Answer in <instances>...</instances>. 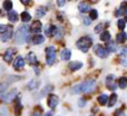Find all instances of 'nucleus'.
<instances>
[{"mask_svg":"<svg viewBox=\"0 0 127 116\" xmlns=\"http://www.w3.org/2000/svg\"><path fill=\"white\" fill-rule=\"evenodd\" d=\"M8 19L10 20L11 22H17L18 21V13L16 12V11H9V13H8Z\"/></svg>","mask_w":127,"mask_h":116,"instance_id":"23","label":"nucleus"},{"mask_svg":"<svg viewBox=\"0 0 127 116\" xmlns=\"http://www.w3.org/2000/svg\"><path fill=\"white\" fill-rule=\"evenodd\" d=\"M12 35H13L12 27H11V26H8L7 30L1 35V40H2V41H8V40H10V39H11Z\"/></svg>","mask_w":127,"mask_h":116,"instance_id":"9","label":"nucleus"},{"mask_svg":"<svg viewBox=\"0 0 127 116\" xmlns=\"http://www.w3.org/2000/svg\"><path fill=\"white\" fill-rule=\"evenodd\" d=\"M117 102V94H112L109 97V101H108V107H113V106L116 104Z\"/></svg>","mask_w":127,"mask_h":116,"instance_id":"26","label":"nucleus"},{"mask_svg":"<svg viewBox=\"0 0 127 116\" xmlns=\"http://www.w3.org/2000/svg\"><path fill=\"white\" fill-rule=\"evenodd\" d=\"M127 40V34L126 33H119L118 35L116 36V41L119 42V44H123V42H125Z\"/></svg>","mask_w":127,"mask_h":116,"instance_id":"22","label":"nucleus"},{"mask_svg":"<svg viewBox=\"0 0 127 116\" xmlns=\"http://www.w3.org/2000/svg\"><path fill=\"white\" fill-rule=\"evenodd\" d=\"M95 87H96V81L90 79V80H85L79 85L74 86L71 88V92L75 94H89V93L94 92Z\"/></svg>","mask_w":127,"mask_h":116,"instance_id":"1","label":"nucleus"},{"mask_svg":"<svg viewBox=\"0 0 127 116\" xmlns=\"http://www.w3.org/2000/svg\"><path fill=\"white\" fill-rule=\"evenodd\" d=\"M7 28H8V26H6V25H0V34H3L7 30Z\"/></svg>","mask_w":127,"mask_h":116,"instance_id":"40","label":"nucleus"},{"mask_svg":"<svg viewBox=\"0 0 127 116\" xmlns=\"http://www.w3.org/2000/svg\"><path fill=\"white\" fill-rule=\"evenodd\" d=\"M21 111H22V104L21 101H20V97H16V104H15V112L16 115H20L21 114Z\"/></svg>","mask_w":127,"mask_h":116,"instance_id":"16","label":"nucleus"},{"mask_svg":"<svg viewBox=\"0 0 127 116\" xmlns=\"http://www.w3.org/2000/svg\"><path fill=\"white\" fill-rule=\"evenodd\" d=\"M58 104H59V97H58L57 95L50 94V96H49V98H48V105H49V107L56 108Z\"/></svg>","mask_w":127,"mask_h":116,"instance_id":"8","label":"nucleus"},{"mask_svg":"<svg viewBox=\"0 0 127 116\" xmlns=\"http://www.w3.org/2000/svg\"><path fill=\"white\" fill-rule=\"evenodd\" d=\"M100 40L101 41H109L110 40V34H109V31H107V30H104V31H101V34H100Z\"/></svg>","mask_w":127,"mask_h":116,"instance_id":"25","label":"nucleus"},{"mask_svg":"<svg viewBox=\"0 0 127 116\" xmlns=\"http://www.w3.org/2000/svg\"><path fill=\"white\" fill-rule=\"evenodd\" d=\"M29 35H30V29H29V26L27 25H24V26L19 27L16 31V36L15 39L16 42L19 45H22L25 42L29 41Z\"/></svg>","mask_w":127,"mask_h":116,"instance_id":"2","label":"nucleus"},{"mask_svg":"<svg viewBox=\"0 0 127 116\" xmlns=\"http://www.w3.org/2000/svg\"><path fill=\"white\" fill-rule=\"evenodd\" d=\"M8 81H4V83H0V94H3L6 92L7 87H8Z\"/></svg>","mask_w":127,"mask_h":116,"instance_id":"35","label":"nucleus"},{"mask_svg":"<svg viewBox=\"0 0 127 116\" xmlns=\"http://www.w3.org/2000/svg\"><path fill=\"white\" fill-rule=\"evenodd\" d=\"M2 7H3V9L6 11H11V9H12V2L10 0H6L3 2V4H2Z\"/></svg>","mask_w":127,"mask_h":116,"instance_id":"32","label":"nucleus"},{"mask_svg":"<svg viewBox=\"0 0 127 116\" xmlns=\"http://www.w3.org/2000/svg\"><path fill=\"white\" fill-rule=\"evenodd\" d=\"M21 20L25 22V24H26V22H28V21H30V20H31L30 13L27 12V11H24V12L21 13Z\"/></svg>","mask_w":127,"mask_h":116,"instance_id":"28","label":"nucleus"},{"mask_svg":"<svg viewBox=\"0 0 127 116\" xmlns=\"http://www.w3.org/2000/svg\"><path fill=\"white\" fill-rule=\"evenodd\" d=\"M126 21H127V12H126Z\"/></svg>","mask_w":127,"mask_h":116,"instance_id":"47","label":"nucleus"},{"mask_svg":"<svg viewBox=\"0 0 127 116\" xmlns=\"http://www.w3.org/2000/svg\"><path fill=\"white\" fill-rule=\"evenodd\" d=\"M92 45H93L92 38H90V37H87V36L79 38L78 41L76 42V46L78 47V49H80L83 53H87L88 49L92 47Z\"/></svg>","mask_w":127,"mask_h":116,"instance_id":"3","label":"nucleus"},{"mask_svg":"<svg viewBox=\"0 0 127 116\" xmlns=\"http://www.w3.org/2000/svg\"><path fill=\"white\" fill-rule=\"evenodd\" d=\"M41 29H42V24L39 21V20L33 21V24L31 25V30L36 34H39L40 31H41Z\"/></svg>","mask_w":127,"mask_h":116,"instance_id":"15","label":"nucleus"},{"mask_svg":"<svg viewBox=\"0 0 127 116\" xmlns=\"http://www.w3.org/2000/svg\"><path fill=\"white\" fill-rule=\"evenodd\" d=\"M0 116H9V112L6 107H0Z\"/></svg>","mask_w":127,"mask_h":116,"instance_id":"37","label":"nucleus"},{"mask_svg":"<svg viewBox=\"0 0 127 116\" xmlns=\"http://www.w3.org/2000/svg\"><path fill=\"white\" fill-rule=\"evenodd\" d=\"M97 101H98V103L100 104V105H105V104L108 103L109 97H108V95H106V94H101V95H99V96H98Z\"/></svg>","mask_w":127,"mask_h":116,"instance_id":"20","label":"nucleus"},{"mask_svg":"<svg viewBox=\"0 0 127 116\" xmlns=\"http://www.w3.org/2000/svg\"><path fill=\"white\" fill-rule=\"evenodd\" d=\"M117 26H118V28L121 29V30H124V28L126 27V21L123 19H119L118 21H117Z\"/></svg>","mask_w":127,"mask_h":116,"instance_id":"36","label":"nucleus"},{"mask_svg":"<svg viewBox=\"0 0 127 116\" xmlns=\"http://www.w3.org/2000/svg\"><path fill=\"white\" fill-rule=\"evenodd\" d=\"M20 1H21L24 4H28L29 2H30V0H20Z\"/></svg>","mask_w":127,"mask_h":116,"instance_id":"45","label":"nucleus"},{"mask_svg":"<svg viewBox=\"0 0 127 116\" xmlns=\"http://www.w3.org/2000/svg\"><path fill=\"white\" fill-rule=\"evenodd\" d=\"M44 116H54V113L53 112H48V113H46Z\"/></svg>","mask_w":127,"mask_h":116,"instance_id":"46","label":"nucleus"},{"mask_svg":"<svg viewBox=\"0 0 127 116\" xmlns=\"http://www.w3.org/2000/svg\"><path fill=\"white\" fill-rule=\"evenodd\" d=\"M94 51H95V54L100 58H106L108 56V53H109L107 48L100 46V45H96V46L94 47Z\"/></svg>","mask_w":127,"mask_h":116,"instance_id":"6","label":"nucleus"},{"mask_svg":"<svg viewBox=\"0 0 127 116\" xmlns=\"http://www.w3.org/2000/svg\"><path fill=\"white\" fill-rule=\"evenodd\" d=\"M118 86L122 88V89H124V88L127 87V78H126V77H121V78H119Z\"/></svg>","mask_w":127,"mask_h":116,"instance_id":"30","label":"nucleus"},{"mask_svg":"<svg viewBox=\"0 0 127 116\" xmlns=\"http://www.w3.org/2000/svg\"><path fill=\"white\" fill-rule=\"evenodd\" d=\"M115 116H124V112H123V110H117L116 112H115Z\"/></svg>","mask_w":127,"mask_h":116,"instance_id":"41","label":"nucleus"},{"mask_svg":"<svg viewBox=\"0 0 127 116\" xmlns=\"http://www.w3.org/2000/svg\"><path fill=\"white\" fill-rule=\"evenodd\" d=\"M66 3V0H57V4L58 7H64Z\"/></svg>","mask_w":127,"mask_h":116,"instance_id":"42","label":"nucleus"},{"mask_svg":"<svg viewBox=\"0 0 127 116\" xmlns=\"http://www.w3.org/2000/svg\"><path fill=\"white\" fill-rule=\"evenodd\" d=\"M15 54H16V49H13V48L7 49L6 53H4V56H3V60L6 61V63H10V61L13 59Z\"/></svg>","mask_w":127,"mask_h":116,"instance_id":"10","label":"nucleus"},{"mask_svg":"<svg viewBox=\"0 0 127 116\" xmlns=\"http://www.w3.org/2000/svg\"><path fill=\"white\" fill-rule=\"evenodd\" d=\"M27 60L30 65H36L37 64V58H36V55L33 53H29L27 55Z\"/></svg>","mask_w":127,"mask_h":116,"instance_id":"24","label":"nucleus"},{"mask_svg":"<svg viewBox=\"0 0 127 116\" xmlns=\"http://www.w3.org/2000/svg\"><path fill=\"white\" fill-rule=\"evenodd\" d=\"M78 9L80 12H87V11L92 10L89 3H87V2H80V3L78 4Z\"/></svg>","mask_w":127,"mask_h":116,"instance_id":"18","label":"nucleus"},{"mask_svg":"<svg viewBox=\"0 0 127 116\" xmlns=\"http://www.w3.org/2000/svg\"><path fill=\"white\" fill-rule=\"evenodd\" d=\"M46 15V8H44V7H40V8H38L37 10H36V16L37 17H44V16Z\"/></svg>","mask_w":127,"mask_h":116,"instance_id":"33","label":"nucleus"},{"mask_svg":"<svg viewBox=\"0 0 127 116\" xmlns=\"http://www.w3.org/2000/svg\"><path fill=\"white\" fill-rule=\"evenodd\" d=\"M90 22H92V19H90V18H87V17L84 18V25H86V26H89Z\"/></svg>","mask_w":127,"mask_h":116,"instance_id":"39","label":"nucleus"},{"mask_svg":"<svg viewBox=\"0 0 127 116\" xmlns=\"http://www.w3.org/2000/svg\"><path fill=\"white\" fill-rule=\"evenodd\" d=\"M126 12H127V1H124V2H122L119 9L116 11V16L119 17L122 15H126Z\"/></svg>","mask_w":127,"mask_h":116,"instance_id":"17","label":"nucleus"},{"mask_svg":"<svg viewBox=\"0 0 127 116\" xmlns=\"http://www.w3.org/2000/svg\"><path fill=\"white\" fill-rule=\"evenodd\" d=\"M68 68H69L71 72H76V70H79L83 68V63L81 61H71L68 65Z\"/></svg>","mask_w":127,"mask_h":116,"instance_id":"12","label":"nucleus"},{"mask_svg":"<svg viewBox=\"0 0 127 116\" xmlns=\"http://www.w3.org/2000/svg\"><path fill=\"white\" fill-rule=\"evenodd\" d=\"M24 66H25V59L22 58L21 56H18V57L15 59V61H13V67H15V69L19 70V69H21Z\"/></svg>","mask_w":127,"mask_h":116,"instance_id":"11","label":"nucleus"},{"mask_svg":"<svg viewBox=\"0 0 127 116\" xmlns=\"http://www.w3.org/2000/svg\"><path fill=\"white\" fill-rule=\"evenodd\" d=\"M46 35L49 36V37H55L56 36V33H57V27L56 26H53V25H49V26L46 27Z\"/></svg>","mask_w":127,"mask_h":116,"instance_id":"13","label":"nucleus"},{"mask_svg":"<svg viewBox=\"0 0 127 116\" xmlns=\"http://www.w3.org/2000/svg\"><path fill=\"white\" fill-rule=\"evenodd\" d=\"M104 29V24H99L97 27H95V33H101Z\"/></svg>","mask_w":127,"mask_h":116,"instance_id":"38","label":"nucleus"},{"mask_svg":"<svg viewBox=\"0 0 127 116\" xmlns=\"http://www.w3.org/2000/svg\"><path fill=\"white\" fill-rule=\"evenodd\" d=\"M46 63L48 66H51L56 61V48L54 46H49L46 48Z\"/></svg>","mask_w":127,"mask_h":116,"instance_id":"4","label":"nucleus"},{"mask_svg":"<svg viewBox=\"0 0 127 116\" xmlns=\"http://www.w3.org/2000/svg\"><path fill=\"white\" fill-rule=\"evenodd\" d=\"M106 48L108 49V51L113 53V51L116 50L117 46H116V44H115L114 41H107V45H106Z\"/></svg>","mask_w":127,"mask_h":116,"instance_id":"29","label":"nucleus"},{"mask_svg":"<svg viewBox=\"0 0 127 116\" xmlns=\"http://www.w3.org/2000/svg\"><path fill=\"white\" fill-rule=\"evenodd\" d=\"M60 57H62L63 60H69L70 57H71V50L70 49H64V50L60 53Z\"/></svg>","mask_w":127,"mask_h":116,"instance_id":"19","label":"nucleus"},{"mask_svg":"<svg viewBox=\"0 0 127 116\" xmlns=\"http://www.w3.org/2000/svg\"><path fill=\"white\" fill-rule=\"evenodd\" d=\"M28 89H36V88L39 86V80H37V79H33V80H31L30 83L28 84Z\"/></svg>","mask_w":127,"mask_h":116,"instance_id":"27","label":"nucleus"},{"mask_svg":"<svg viewBox=\"0 0 127 116\" xmlns=\"http://www.w3.org/2000/svg\"><path fill=\"white\" fill-rule=\"evenodd\" d=\"M106 85L109 90H115L117 88V85L115 83V76L114 75H108L106 78Z\"/></svg>","mask_w":127,"mask_h":116,"instance_id":"7","label":"nucleus"},{"mask_svg":"<svg viewBox=\"0 0 127 116\" xmlns=\"http://www.w3.org/2000/svg\"><path fill=\"white\" fill-rule=\"evenodd\" d=\"M40 112H42L41 107H38L37 110L35 111V114H33V116H39V115H40Z\"/></svg>","mask_w":127,"mask_h":116,"instance_id":"43","label":"nucleus"},{"mask_svg":"<svg viewBox=\"0 0 127 116\" xmlns=\"http://www.w3.org/2000/svg\"><path fill=\"white\" fill-rule=\"evenodd\" d=\"M89 18L92 20H96L97 18H98V12H97L96 9H92V10L89 11Z\"/></svg>","mask_w":127,"mask_h":116,"instance_id":"34","label":"nucleus"},{"mask_svg":"<svg viewBox=\"0 0 127 116\" xmlns=\"http://www.w3.org/2000/svg\"><path fill=\"white\" fill-rule=\"evenodd\" d=\"M53 89H54L53 86H46V87H45L44 89H42L41 92H40V96H41V97L46 96V95L48 94V93H51V90H53Z\"/></svg>","mask_w":127,"mask_h":116,"instance_id":"31","label":"nucleus"},{"mask_svg":"<svg viewBox=\"0 0 127 116\" xmlns=\"http://www.w3.org/2000/svg\"><path fill=\"white\" fill-rule=\"evenodd\" d=\"M44 41H45V37L42 35H40V34H37V35H35L31 38V42H32L33 45H40Z\"/></svg>","mask_w":127,"mask_h":116,"instance_id":"14","label":"nucleus"},{"mask_svg":"<svg viewBox=\"0 0 127 116\" xmlns=\"http://www.w3.org/2000/svg\"><path fill=\"white\" fill-rule=\"evenodd\" d=\"M85 103H86V102L84 101V99H80V101H79V103H78V105L80 106V107H84V106H85Z\"/></svg>","mask_w":127,"mask_h":116,"instance_id":"44","label":"nucleus"},{"mask_svg":"<svg viewBox=\"0 0 127 116\" xmlns=\"http://www.w3.org/2000/svg\"><path fill=\"white\" fill-rule=\"evenodd\" d=\"M16 97H17V89H11L10 92L2 95L1 99L3 103H11L13 99H16Z\"/></svg>","mask_w":127,"mask_h":116,"instance_id":"5","label":"nucleus"},{"mask_svg":"<svg viewBox=\"0 0 127 116\" xmlns=\"http://www.w3.org/2000/svg\"><path fill=\"white\" fill-rule=\"evenodd\" d=\"M121 63L127 66V48H123L121 51Z\"/></svg>","mask_w":127,"mask_h":116,"instance_id":"21","label":"nucleus"}]
</instances>
